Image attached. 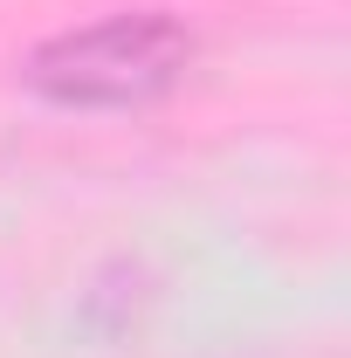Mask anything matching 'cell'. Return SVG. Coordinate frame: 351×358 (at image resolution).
<instances>
[{
  "label": "cell",
  "mask_w": 351,
  "mask_h": 358,
  "mask_svg": "<svg viewBox=\"0 0 351 358\" xmlns=\"http://www.w3.org/2000/svg\"><path fill=\"white\" fill-rule=\"evenodd\" d=\"M193 69V28L159 7H124L28 55V90L55 110H138Z\"/></svg>",
  "instance_id": "1"
}]
</instances>
